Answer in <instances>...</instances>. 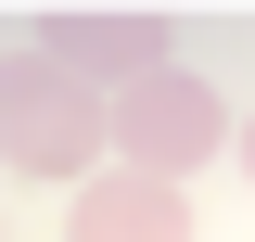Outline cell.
Here are the masks:
<instances>
[{
    "label": "cell",
    "mask_w": 255,
    "mask_h": 242,
    "mask_svg": "<svg viewBox=\"0 0 255 242\" xmlns=\"http://www.w3.org/2000/svg\"><path fill=\"white\" fill-rule=\"evenodd\" d=\"M77 242H191V204L179 179L115 166V179H77Z\"/></svg>",
    "instance_id": "obj_4"
},
{
    "label": "cell",
    "mask_w": 255,
    "mask_h": 242,
    "mask_svg": "<svg viewBox=\"0 0 255 242\" xmlns=\"http://www.w3.org/2000/svg\"><path fill=\"white\" fill-rule=\"evenodd\" d=\"M230 153H243V179H255V115H243V140H230Z\"/></svg>",
    "instance_id": "obj_5"
},
{
    "label": "cell",
    "mask_w": 255,
    "mask_h": 242,
    "mask_svg": "<svg viewBox=\"0 0 255 242\" xmlns=\"http://www.w3.org/2000/svg\"><path fill=\"white\" fill-rule=\"evenodd\" d=\"M26 51H51L64 77H90L102 102L179 64V51H166V13H102V0H64V13H38V38H26Z\"/></svg>",
    "instance_id": "obj_3"
},
{
    "label": "cell",
    "mask_w": 255,
    "mask_h": 242,
    "mask_svg": "<svg viewBox=\"0 0 255 242\" xmlns=\"http://www.w3.org/2000/svg\"><path fill=\"white\" fill-rule=\"evenodd\" d=\"M102 153H115V102H102L90 77H64L51 51L0 64V166H26V179H90Z\"/></svg>",
    "instance_id": "obj_1"
},
{
    "label": "cell",
    "mask_w": 255,
    "mask_h": 242,
    "mask_svg": "<svg viewBox=\"0 0 255 242\" xmlns=\"http://www.w3.org/2000/svg\"><path fill=\"white\" fill-rule=\"evenodd\" d=\"M115 153L140 166V179H191L204 153H230V102L204 90L191 64H166V77L115 90Z\"/></svg>",
    "instance_id": "obj_2"
}]
</instances>
